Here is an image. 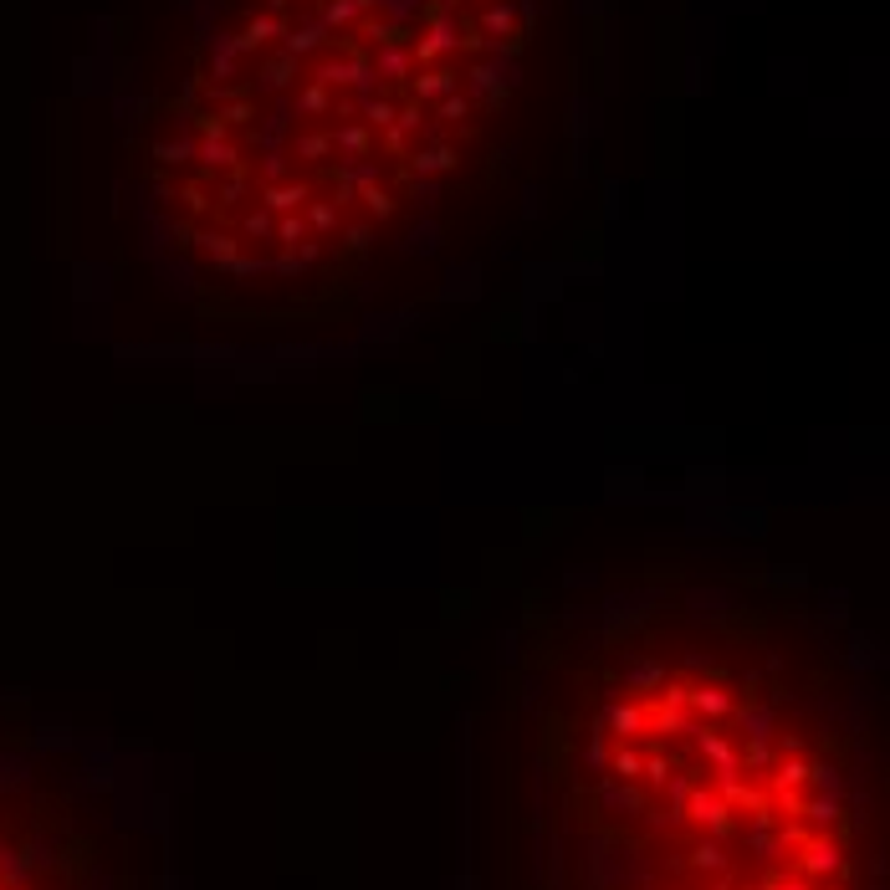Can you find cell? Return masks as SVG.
<instances>
[{
    "mask_svg": "<svg viewBox=\"0 0 890 890\" xmlns=\"http://www.w3.org/2000/svg\"><path fill=\"white\" fill-rule=\"evenodd\" d=\"M532 0H215L154 108L149 195L220 287L333 297L492 154Z\"/></svg>",
    "mask_w": 890,
    "mask_h": 890,
    "instance_id": "7a4b0ae2",
    "label": "cell"
},
{
    "mask_svg": "<svg viewBox=\"0 0 890 890\" xmlns=\"http://www.w3.org/2000/svg\"><path fill=\"white\" fill-rule=\"evenodd\" d=\"M0 890H154V850L98 773L0 742Z\"/></svg>",
    "mask_w": 890,
    "mask_h": 890,
    "instance_id": "3957f363",
    "label": "cell"
},
{
    "mask_svg": "<svg viewBox=\"0 0 890 890\" xmlns=\"http://www.w3.org/2000/svg\"><path fill=\"white\" fill-rule=\"evenodd\" d=\"M517 890H885L865 645L758 578L645 573L532 619Z\"/></svg>",
    "mask_w": 890,
    "mask_h": 890,
    "instance_id": "6da1fadb",
    "label": "cell"
}]
</instances>
